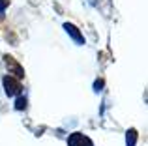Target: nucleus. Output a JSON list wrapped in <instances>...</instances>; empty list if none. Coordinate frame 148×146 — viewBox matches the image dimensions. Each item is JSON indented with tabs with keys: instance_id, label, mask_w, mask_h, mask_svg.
<instances>
[{
	"instance_id": "f257e3e1",
	"label": "nucleus",
	"mask_w": 148,
	"mask_h": 146,
	"mask_svg": "<svg viewBox=\"0 0 148 146\" xmlns=\"http://www.w3.org/2000/svg\"><path fill=\"white\" fill-rule=\"evenodd\" d=\"M4 64H6V68H8V75L15 77V79H19V81L25 77V70H23V66L13 58V56L6 55V56H4Z\"/></svg>"
},
{
	"instance_id": "f03ea898",
	"label": "nucleus",
	"mask_w": 148,
	"mask_h": 146,
	"mask_svg": "<svg viewBox=\"0 0 148 146\" xmlns=\"http://www.w3.org/2000/svg\"><path fill=\"white\" fill-rule=\"evenodd\" d=\"M4 86H6V94L8 96H17V94H21V81L19 79H15V77H11V75H6L4 77Z\"/></svg>"
},
{
	"instance_id": "7ed1b4c3",
	"label": "nucleus",
	"mask_w": 148,
	"mask_h": 146,
	"mask_svg": "<svg viewBox=\"0 0 148 146\" xmlns=\"http://www.w3.org/2000/svg\"><path fill=\"white\" fill-rule=\"evenodd\" d=\"M69 146H92V143L83 135V133H73L71 137L68 139Z\"/></svg>"
},
{
	"instance_id": "20e7f679",
	"label": "nucleus",
	"mask_w": 148,
	"mask_h": 146,
	"mask_svg": "<svg viewBox=\"0 0 148 146\" xmlns=\"http://www.w3.org/2000/svg\"><path fill=\"white\" fill-rule=\"evenodd\" d=\"M66 30H68V32L71 34V36L75 38V40L79 41V43H83V36H81V34H79V30H77V28H75V26H73V25H66Z\"/></svg>"
},
{
	"instance_id": "39448f33",
	"label": "nucleus",
	"mask_w": 148,
	"mask_h": 146,
	"mask_svg": "<svg viewBox=\"0 0 148 146\" xmlns=\"http://www.w3.org/2000/svg\"><path fill=\"white\" fill-rule=\"evenodd\" d=\"M15 107H17V109H25V107H26V99H25V98H19V99H17V105H15Z\"/></svg>"
},
{
	"instance_id": "423d86ee",
	"label": "nucleus",
	"mask_w": 148,
	"mask_h": 146,
	"mask_svg": "<svg viewBox=\"0 0 148 146\" xmlns=\"http://www.w3.org/2000/svg\"><path fill=\"white\" fill-rule=\"evenodd\" d=\"M135 137H137V133H135V129H131V131H130V144H127V146H133Z\"/></svg>"
},
{
	"instance_id": "0eeeda50",
	"label": "nucleus",
	"mask_w": 148,
	"mask_h": 146,
	"mask_svg": "<svg viewBox=\"0 0 148 146\" xmlns=\"http://www.w3.org/2000/svg\"><path fill=\"white\" fill-rule=\"evenodd\" d=\"M10 2V0H0V10H4V8H6V4Z\"/></svg>"
}]
</instances>
